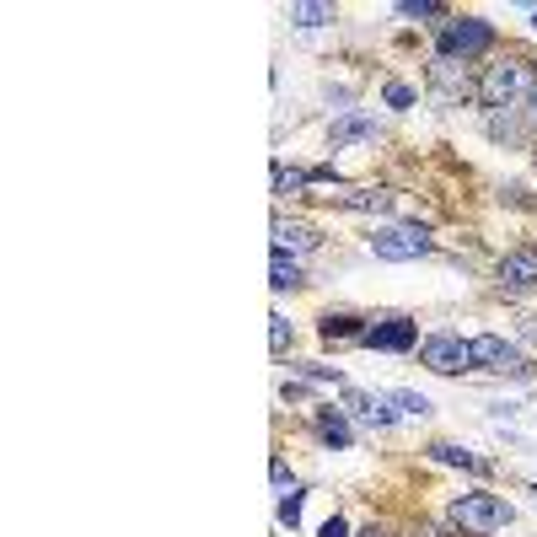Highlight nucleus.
Here are the masks:
<instances>
[{
    "label": "nucleus",
    "mask_w": 537,
    "mask_h": 537,
    "mask_svg": "<svg viewBox=\"0 0 537 537\" xmlns=\"http://www.w3.org/2000/svg\"><path fill=\"white\" fill-rule=\"evenodd\" d=\"M537 92V65L527 60V54H511V60L500 65H484V76H478V103H484L489 113H505L516 108L521 97Z\"/></svg>",
    "instance_id": "nucleus-1"
},
{
    "label": "nucleus",
    "mask_w": 537,
    "mask_h": 537,
    "mask_svg": "<svg viewBox=\"0 0 537 537\" xmlns=\"http://www.w3.org/2000/svg\"><path fill=\"white\" fill-rule=\"evenodd\" d=\"M446 521H452L457 532L468 537H489V532H505L511 527V505L500 495H489V489H468V495H457L446 505Z\"/></svg>",
    "instance_id": "nucleus-2"
},
{
    "label": "nucleus",
    "mask_w": 537,
    "mask_h": 537,
    "mask_svg": "<svg viewBox=\"0 0 537 537\" xmlns=\"http://www.w3.org/2000/svg\"><path fill=\"white\" fill-rule=\"evenodd\" d=\"M489 49H495V22L484 17H446L435 33V54H452V60H478Z\"/></svg>",
    "instance_id": "nucleus-3"
},
{
    "label": "nucleus",
    "mask_w": 537,
    "mask_h": 537,
    "mask_svg": "<svg viewBox=\"0 0 537 537\" xmlns=\"http://www.w3.org/2000/svg\"><path fill=\"white\" fill-rule=\"evenodd\" d=\"M366 248L376 258H387V264H409V258H425L435 248V237H430V226H419V221H398V226L376 231Z\"/></svg>",
    "instance_id": "nucleus-4"
},
{
    "label": "nucleus",
    "mask_w": 537,
    "mask_h": 537,
    "mask_svg": "<svg viewBox=\"0 0 537 537\" xmlns=\"http://www.w3.org/2000/svg\"><path fill=\"white\" fill-rule=\"evenodd\" d=\"M419 360L435 371V376H462V371H473V344L462 339V333H425L419 339Z\"/></svg>",
    "instance_id": "nucleus-5"
},
{
    "label": "nucleus",
    "mask_w": 537,
    "mask_h": 537,
    "mask_svg": "<svg viewBox=\"0 0 537 537\" xmlns=\"http://www.w3.org/2000/svg\"><path fill=\"white\" fill-rule=\"evenodd\" d=\"M473 371H495V376H521L527 382L532 366H527V355L516 350V344H505L500 333H473Z\"/></svg>",
    "instance_id": "nucleus-6"
},
{
    "label": "nucleus",
    "mask_w": 537,
    "mask_h": 537,
    "mask_svg": "<svg viewBox=\"0 0 537 537\" xmlns=\"http://www.w3.org/2000/svg\"><path fill=\"white\" fill-rule=\"evenodd\" d=\"M360 344H366V350H387V355H409L419 344V323L403 312H387V317H376V323H366Z\"/></svg>",
    "instance_id": "nucleus-7"
},
{
    "label": "nucleus",
    "mask_w": 537,
    "mask_h": 537,
    "mask_svg": "<svg viewBox=\"0 0 537 537\" xmlns=\"http://www.w3.org/2000/svg\"><path fill=\"white\" fill-rule=\"evenodd\" d=\"M430 86L441 103H462V97H478V86L468 76V60H452V54H435L430 60Z\"/></svg>",
    "instance_id": "nucleus-8"
},
{
    "label": "nucleus",
    "mask_w": 537,
    "mask_h": 537,
    "mask_svg": "<svg viewBox=\"0 0 537 537\" xmlns=\"http://www.w3.org/2000/svg\"><path fill=\"white\" fill-rule=\"evenodd\" d=\"M495 280H500V290H532L537 285V248H511L495 264Z\"/></svg>",
    "instance_id": "nucleus-9"
},
{
    "label": "nucleus",
    "mask_w": 537,
    "mask_h": 537,
    "mask_svg": "<svg viewBox=\"0 0 537 537\" xmlns=\"http://www.w3.org/2000/svg\"><path fill=\"white\" fill-rule=\"evenodd\" d=\"M317 231L312 226H301V221H285V215H274V253H285V258H301V253H317Z\"/></svg>",
    "instance_id": "nucleus-10"
},
{
    "label": "nucleus",
    "mask_w": 537,
    "mask_h": 537,
    "mask_svg": "<svg viewBox=\"0 0 537 537\" xmlns=\"http://www.w3.org/2000/svg\"><path fill=\"white\" fill-rule=\"evenodd\" d=\"M344 403L360 414V425H371V430H387L393 425V409H387V398H371V393H355V387H344Z\"/></svg>",
    "instance_id": "nucleus-11"
},
{
    "label": "nucleus",
    "mask_w": 537,
    "mask_h": 537,
    "mask_svg": "<svg viewBox=\"0 0 537 537\" xmlns=\"http://www.w3.org/2000/svg\"><path fill=\"white\" fill-rule=\"evenodd\" d=\"M344 210H366V215H387L393 210V194L387 188H344V194H333Z\"/></svg>",
    "instance_id": "nucleus-12"
},
{
    "label": "nucleus",
    "mask_w": 537,
    "mask_h": 537,
    "mask_svg": "<svg viewBox=\"0 0 537 537\" xmlns=\"http://www.w3.org/2000/svg\"><path fill=\"white\" fill-rule=\"evenodd\" d=\"M430 457L446 462V468H462V473H489V462L478 457V452H468V446H457V441H435Z\"/></svg>",
    "instance_id": "nucleus-13"
},
{
    "label": "nucleus",
    "mask_w": 537,
    "mask_h": 537,
    "mask_svg": "<svg viewBox=\"0 0 537 537\" xmlns=\"http://www.w3.org/2000/svg\"><path fill=\"white\" fill-rule=\"evenodd\" d=\"M333 145H360V140H376V119H366V113H344L339 124L328 129Z\"/></svg>",
    "instance_id": "nucleus-14"
},
{
    "label": "nucleus",
    "mask_w": 537,
    "mask_h": 537,
    "mask_svg": "<svg viewBox=\"0 0 537 537\" xmlns=\"http://www.w3.org/2000/svg\"><path fill=\"white\" fill-rule=\"evenodd\" d=\"M317 333H323V344H344V339H355L360 344V333H366V323L350 312H328L323 323H317Z\"/></svg>",
    "instance_id": "nucleus-15"
},
{
    "label": "nucleus",
    "mask_w": 537,
    "mask_h": 537,
    "mask_svg": "<svg viewBox=\"0 0 537 537\" xmlns=\"http://www.w3.org/2000/svg\"><path fill=\"white\" fill-rule=\"evenodd\" d=\"M317 435H323L328 446H355V430H350V419H344L339 409H317Z\"/></svg>",
    "instance_id": "nucleus-16"
},
{
    "label": "nucleus",
    "mask_w": 537,
    "mask_h": 537,
    "mask_svg": "<svg viewBox=\"0 0 537 537\" xmlns=\"http://www.w3.org/2000/svg\"><path fill=\"white\" fill-rule=\"evenodd\" d=\"M285 17L296 22V27H328L333 22V6H328V0H296Z\"/></svg>",
    "instance_id": "nucleus-17"
},
{
    "label": "nucleus",
    "mask_w": 537,
    "mask_h": 537,
    "mask_svg": "<svg viewBox=\"0 0 537 537\" xmlns=\"http://www.w3.org/2000/svg\"><path fill=\"white\" fill-rule=\"evenodd\" d=\"M269 285H274V290H296V285H307V274H301L296 258L274 253V264H269Z\"/></svg>",
    "instance_id": "nucleus-18"
},
{
    "label": "nucleus",
    "mask_w": 537,
    "mask_h": 537,
    "mask_svg": "<svg viewBox=\"0 0 537 537\" xmlns=\"http://www.w3.org/2000/svg\"><path fill=\"white\" fill-rule=\"evenodd\" d=\"M312 183V172H296V167H274V194H301Z\"/></svg>",
    "instance_id": "nucleus-19"
},
{
    "label": "nucleus",
    "mask_w": 537,
    "mask_h": 537,
    "mask_svg": "<svg viewBox=\"0 0 537 537\" xmlns=\"http://www.w3.org/2000/svg\"><path fill=\"white\" fill-rule=\"evenodd\" d=\"M301 500H307V495H301V489H296V484H290V495L280 500V527H290V532H296V527H301Z\"/></svg>",
    "instance_id": "nucleus-20"
},
{
    "label": "nucleus",
    "mask_w": 537,
    "mask_h": 537,
    "mask_svg": "<svg viewBox=\"0 0 537 537\" xmlns=\"http://www.w3.org/2000/svg\"><path fill=\"white\" fill-rule=\"evenodd\" d=\"M387 403H398V414H414V419L430 414V398H419V393H387Z\"/></svg>",
    "instance_id": "nucleus-21"
},
{
    "label": "nucleus",
    "mask_w": 537,
    "mask_h": 537,
    "mask_svg": "<svg viewBox=\"0 0 537 537\" xmlns=\"http://www.w3.org/2000/svg\"><path fill=\"white\" fill-rule=\"evenodd\" d=\"M398 17H441L446 22V6H441V0H403Z\"/></svg>",
    "instance_id": "nucleus-22"
},
{
    "label": "nucleus",
    "mask_w": 537,
    "mask_h": 537,
    "mask_svg": "<svg viewBox=\"0 0 537 537\" xmlns=\"http://www.w3.org/2000/svg\"><path fill=\"white\" fill-rule=\"evenodd\" d=\"M269 344H274V355H285V350H290V323H285L280 312L269 317Z\"/></svg>",
    "instance_id": "nucleus-23"
},
{
    "label": "nucleus",
    "mask_w": 537,
    "mask_h": 537,
    "mask_svg": "<svg viewBox=\"0 0 537 537\" xmlns=\"http://www.w3.org/2000/svg\"><path fill=\"white\" fill-rule=\"evenodd\" d=\"M387 108H414V86H403V81H387Z\"/></svg>",
    "instance_id": "nucleus-24"
},
{
    "label": "nucleus",
    "mask_w": 537,
    "mask_h": 537,
    "mask_svg": "<svg viewBox=\"0 0 537 537\" xmlns=\"http://www.w3.org/2000/svg\"><path fill=\"white\" fill-rule=\"evenodd\" d=\"M317 537H350V527H344V516H328V521H323V532H317Z\"/></svg>",
    "instance_id": "nucleus-25"
},
{
    "label": "nucleus",
    "mask_w": 537,
    "mask_h": 537,
    "mask_svg": "<svg viewBox=\"0 0 537 537\" xmlns=\"http://www.w3.org/2000/svg\"><path fill=\"white\" fill-rule=\"evenodd\" d=\"M269 478H274V489H285V478H290V473H285V462H280V457L269 462Z\"/></svg>",
    "instance_id": "nucleus-26"
},
{
    "label": "nucleus",
    "mask_w": 537,
    "mask_h": 537,
    "mask_svg": "<svg viewBox=\"0 0 537 537\" xmlns=\"http://www.w3.org/2000/svg\"><path fill=\"white\" fill-rule=\"evenodd\" d=\"M360 537H382V532H376V527H366V532H360Z\"/></svg>",
    "instance_id": "nucleus-27"
},
{
    "label": "nucleus",
    "mask_w": 537,
    "mask_h": 537,
    "mask_svg": "<svg viewBox=\"0 0 537 537\" xmlns=\"http://www.w3.org/2000/svg\"><path fill=\"white\" fill-rule=\"evenodd\" d=\"M419 537H441V532H430V527H425V532H419Z\"/></svg>",
    "instance_id": "nucleus-28"
},
{
    "label": "nucleus",
    "mask_w": 537,
    "mask_h": 537,
    "mask_svg": "<svg viewBox=\"0 0 537 537\" xmlns=\"http://www.w3.org/2000/svg\"><path fill=\"white\" fill-rule=\"evenodd\" d=\"M532 119H537V92H532Z\"/></svg>",
    "instance_id": "nucleus-29"
},
{
    "label": "nucleus",
    "mask_w": 537,
    "mask_h": 537,
    "mask_svg": "<svg viewBox=\"0 0 537 537\" xmlns=\"http://www.w3.org/2000/svg\"><path fill=\"white\" fill-rule=\"evenodd\" d=\"M527 22H532V27H537V11H532V17H527Z\"/></svg>",
    "instance_id": "nucleus-30"
}]
</instances>
